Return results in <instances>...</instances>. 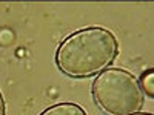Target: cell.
I'll return each instance as SVG.
<instances>
[{
    "mask_svg": "<svg viewBox=\"0 0 154 115\" xmlns=\"http://www.w3.org/2000/svg\"><path fill=\"white\" fill-rule=\"evenodd\" d=\"M0 115H6V106H5V100H3L2 92H0Z\"/></svg>",
    "mask_w": 154,
    "mask_h": 115,
    "instance_id": "cell-5",
    "label": "cell"
},
{
    "mask_svg": "<svg viewBox=\"0 0 154 115\" xmlns=\"http://www.w3.org/2000/svg\"><path fill=\"white\" fill-rule=\"evenodd\" d=\"M40 115H86V111L75 103H57L45 109Z\"/></svg>",
    "mask_w": 154,
    "mask_h": 115,
    "instance_id": "cell-3",
    "label": "cell"
},
{
    "mask_svg": "<svg viewBox=\"0 0 154 115\" xmlns=\"http://www.w3.org/2000/svg\"><path fill=\"white\" fill-rule=\"evenodd\" d=\"M91 95L96 106L106 115H130L139 112L145 103L136 75L122 68L100 72L91 84Z\"/></svg>",
    "mask_w": 154,
    "mask_h": 115,
    "instance_id": "cell-2",
    "label": "cell"
},
{
    "mask_svg": "<svg viewBox=\"0 0 154 115\" xmlns=\"http://www.w3.org/2000/svg\"><path fill=\"white\" fill-rule=\"evenodd\" d=\"M130 115H154V114H149V112H134V114H130Z\"/></svg>",
    "mask_w": 154,
    "mask_h": 115,
    "instance_id": "cell-6",
    "label": "cell"
},
{
    "mask_svg": "<svg viewBox=\"0 0 154 115\" xmlns=\"http://www.w3.org/2000/svg\"><path fill=\"white\" fill-rule=\"evenodd\" d=\"M119 54L116 35L102 26H88L66 35L56 51V66L71 78L99 75Z\"/></svg>",
    "mask_w": 154,
    "mask_h": 115,
    "instance_id": "cell-1",
    "label": "cell"
},
{
    "mask_svg": "<svg viewBox=\"0 0 154 115\" xmlns=\"http://www.w3.org/2000/svg\"><path fill=\"white\" fill-rule=\"evenodd\" d=\"M139 83H140V87H142V92L146 94L148 97L154 98V69L143 72Z\"/></svg>",
    "mask_w": 154,
    "mask_h": 115,
    "instance_id": "cell-4",
    "label": "cell"
}]
</instances>
